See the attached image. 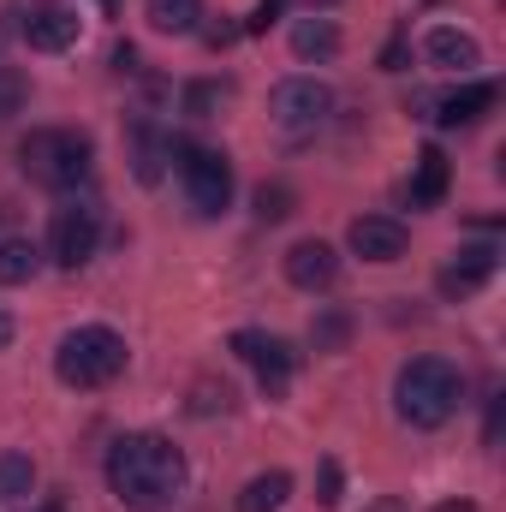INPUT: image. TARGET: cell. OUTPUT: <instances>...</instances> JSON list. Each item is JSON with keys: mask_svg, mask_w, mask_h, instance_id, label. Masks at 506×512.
<instances>
[{"mask_svg": "<svg viewBox=\"0 0 506 512\" xmlns=\"http://www.w3.org/2000/svg\"><path fill=\"white\" fill-rule=\"evenodd\" d=\"M191 465L167 435H120L108 447V489L131 512H167L185 501Z\"/></svg>", "mask_w": 506, "mask_h": 512, "instance_id": "cell-1", "label": "cell"}, {"mask_svg": "<svg viewBox=\"0 0 506 512\" xmlns=\"http://www.w3.org/2000/svg\"><path fill=\"white\" fill-rule=\"evenodd\" d=\"M465 399V376L447 358H411L393 382V405L411 429H441Z\"/></svg>", "mask_w": 506, "mask_h": 512, "instance_id": "cell-2", "label": "cell"}, {"mask_svg": "<svg viewBox=\"0 0 506 512\" xmlns=\"http://www.w3.org/2000/svg\"><path fill=\"white\" fill-rule=\"evenodd\" d=\"M90 161H96V143L72 126H42L18 143V167H24L36 185H48V191L84 185V179H90Z\"/></svg>", "mask_w": 506, "mask_h": 512, "instance_id": "cell-3", "label": "cell"}, {"mask_svg": "<svg viewBox=\"0 0 506 512\" xmlns=\"http://www.w3.org/2000/svg\"><path fill=\"white\" fill-rule=\"evenodd\" d=\"M120 370H126V340H120L108 322H84V328H72V334L54 346V376L66 387H78V393L108 387Z\"/></svg>", "mask_w": 506, "mask_h": 512, "instance_id": "cell-4", "label": "cell"}, {"mask_svg": "<svg viewBox=\"0 0 506 512\" xmlns=\"http://www.w3.org/2000/svg\"><path fill=\"white\" fill-rule=\"evenodd\" d=\"M268 114H274V126L286 131V137H310V131L328 126L334 90L322 78H280L274 96H268Z\"/></svg>", "mask_w": 506, "mask_h": 512, "instance_id": "cell-5", "label": "cell"}, {"mask_svg": "<svg viewBox=\"0 0 506 512\" xmlns=\"http://www.w3.org/2000/svg\"><path fill=\"white\" fill-rule=\"evenodd\" d=\"M102 245V203L96 197H72L54 209V227H48V256L60 268H84Z\"/></svg>", "mask_w": 506, "mask_h": 512, "instance_id": "cell-6", "label": "cell"}, {"mask_svg": "<svg viewBox=\"0 0 506 512\" xmlns=\"http://www.w3.org/2000/svg\"><path fill=\"white\" fill-rule=\"evenodd\" d=\"M179 179H185L191 209L209 215V221L233 203V167H227L221 149H185V143H179Z\"/></svg>", "mask_w": 506, "mask_h": 512, "instance_id": "cell-7", "label": "cell"}, {"mask_svg": "<svg viewBox=\"0 0 506 512\" xmlns=\"http://www.w3.org/2000/svg\"><path fill=\"white\" fill-rule=\"evenodd\" d=\"M233 352L256 370V382L268 387V399H280L286 382H292V370H298V352H292L280 334H262V328H239V334H233Z\"/></svg>", "mask_w": 506, "mask_h": 512, "instance_id": "cell-8", "label": "cell"}, {"mask_svg": "<svg viewBox=\"0 0 506 512\" xmlns=\"http://www.w3.org/2000/svg\"><path fill=\"white\" fill-rule=\"evenodd\" d=\"M78 36H84V18H78V6H66V0H36V6L24 12V42H30L36 54H66Z\"/></svg>", "mask_w": 506, "mask_h": 512, "instance_id": "cell-9", "label": "cell"}, {"mask_svg": "<svg viewBox=\"0 0 506 512\" xmlns=\"http://www.w3.org/2000/svg\"><path fill=\"white\" fill-rule=\"evenodd\" d=\"M346 239H352V251L364 256V262H399L405 245H411V233H405L399 215H358Z\"/></svg>", "mask_w": 506, "mask_h": 512, "instance_id": "cell-10", "label": "cell"}, {"mask_svg": "<svg viewBox=\"0 0 506 512\" xmlns=\"http://www.w3.org/2000/svg\"><path fill=\"white\" fill-rule=\"evenodd\" d=\"M286 280H292L298 292H328V286L340 280V251L322 245V239L292 245V251H286Z\"/></svg>", "mask_w": 506, "mask_h": 512, "instance_id": "cell-11", "label": "cell"}, {"mask_svg": "<svg viewBox=\"0 0 506 512\" xmlns=\"http://www.w3.org/2000/svg\"><path fill=\"white\" fill-rule=\"evenodd\" d=\"M423 54H429V66H441V72H459V78H471V72L483 66V48H477V36H465V30H453V24H435V30L423 36Z\"/></svg>", "mask_w": 506, "mask_h": 512, "instance_id": "cell-12", "label": "cell"}, {"mask_svg": "<svg viewBox=\"0 0 506 512\" xmlns=\"http://www.w3.org/2000/svg\"><path fill=\"white\" fill-rule=\"evenodd\" d=\"M495 262H501V251H495V245H471V251H459V262H447V268H441V292H447V298L477 292V286L495 274Z\"/></svg>", "mask_w": 506, "mask_h": 512, "instance_id": "cell-13", "label": "cell"}, {"mask_svg": "<svg viewBox=\"0 0 506 512\" xmlns=\"http://www.w3.org/2000/svg\"><path fill=\"white\" fill-rule=\"evenodd\" d=\"M495 102H501L495 84H465V90H453V96L435 102V120H441V126H477Z\"/></svg>", "mask_w": 506, "mask_h": 512, "instance_id": "cell-14", "label": "cell"}, {"mask_svg": "<svg viewBox=\"0 0 506 512\" xmlns=\"http://www.w3.org/2000/svg\"><path fill=\"white\" fill-rule=\"evenodd\" d=\"M405 197H411V209H435V203L447 197V155H441V149H423V155H417V173H411Z\"/></svg>", "mask_w": 506, "mask_h": 512, "instance_id": "cell-15", "label": "cell"}, {"mask_svg": "<svg viewBox=\"0 0 506 512\" xmlns=\"http://www.w3.org/2000/svg\"><path fill=\"white\" fill-rule=\"evenodd\" d=\"M292 54L298 60H334L340 54V30H334V18H298L292 24Z\"/></svg>", "mask_w": 506, "mask_h": 512, "instance_id": "cell-16", "label": "cell"}, {"mask_svg": "<svg viewBox=\"0 0 506 512\" xmlns=\"http://www.w3.org/2000/svg\"><path fill=\"white\" fill-rule=\"evenodd\" d=\"M286 495H292V477L286 471H262V477H251L239 489V512H280Z\"/></svg>", "mask_w": 506, "mask_h": 512, "instance_id": "cell-17", "label": "cell"}, {"mask_svg": "<svg viewBox=\"0 0 506 512\" xmlns=\"http://www.w3.org/2000/svg\"><path fill=\"white\" fill-rule=\"evenodd\" d=\"M36 268H42V251L30 239H0V286H24L36 280Z\"/></svg>", "mask_w": 506, "mask_h": 512, "instance_id": "cell-18", "label": "cell"}, {"mask_svg": "<svg viewBox=\"0 0 506 512\" xmlns=\"http://www.w3.org/2000/svg\"><path fill=\"white\" fill-rule=\"evenodd\" d=\"M197 18H203L197 0H149V24H155L161 36H191Z\"/></svg>", "mask_w": 506, "mask_h": 512, "instance_id": "cell-19", "label": "cell"}, {"mask_svg": "<svg viewBox=\"0 0 506 512\" xmlns=\"http://www.w3.org/2000/svg\"><path fill=\"white\" fill-rule=\"evenodd\" d=\"M36 489V465L24 453H0V501H24Z\"/></svg>", "mask_w": 506, "mask_h": 512, "instance_id": "cell-20", "label": "cell"}, {"mask_svg": "<svg viewBox=\"0 0 506 512\" xmlns=\"http://www.w3.org/2000/svg\"><path fill=\"white\" fill-rule=\"evenodd\" d=\"M346 340H352V316H346V310H322V316L310 322V346H316V352H340Z\"/></svg>", "mask_w": 506, "mask_h": 512, "instance_id": "cell-21", "label": "cell"}, {"mask_svg": "<svg viewBox=\"0 0 506 512\" xmlns=\"http://www.w3.org/2000/svg\"><path fill=\"white\" fill-rule=\"evenodd\" d=\"M191 393H197L191 411H203V417H209V411H233V387L227 382H197Z\"/></svg>", "mask_w": 506, "mask_h": 512, "instance_id": "cell-22", "label": "cell"}, {"mask_svg": "<svg viewBox=\"0 0 506 512\" xmlns=\"http://www.w3.org/2000/svg\"><path fill=\"white\" fill-rule=\"evenodd\" d=\"M256 215H262V221H286V215H292V191H286V185H262V191H256Z\"/></svg>", "mask_w": 506, "mask_h": 512, "instance_id": "cell-23", "label": "cell"}, {"mask_svg": "<svg viewBox=\"0 0 506 512\" xmlns=\"http://www.w3.org/2000/svg\"><path fill=\"white\" fill-rule=\"evenodd\" d=\"M24 96H30V90H24V78H18L12 66H0V120H12V114L24 108Z\"/></svg>", "mask_w": 506, "mask_h": 512, "instance_id": "cell-24", "label": "cell"}, {"mask_svg": "<svg viewBox=\"0 0 506 512\" xmlns=\"http://www.w3.org/2000/svg\"><path fill=\"white\" fill-rule=\"evenodd\" d=\"M215 96H221L215 84H191V90H185V114H197V120H203V114L215 108Z\"/></svg>", "mask_w": 506, "mask_h": 512, "instance_id": "cell-25", "label": "cell"}, {"mask_svg": "<svg viewBox=\"0 0 506 512\" xmlns=\"http://www.w3.org/2000/svg\"><path fill=\"white\" fill-rule=\"evenodd\" d=\"M280 6H286V0H262V6H256L251 18H245V30H251V36H256V30H268V24L280 18Z\"/></svg>", "mask_w": 506, "mask_h": 512, "instance_id": "cell-26", "label": "cell"}, {"mask_svg": "<svg viewBox=\"0 0 506 512\" xmlns=\"http://www.w3.org/2000/svg\"><path fill=\"white\" fill-rule=\"evenodd\" d=\"M334 501H340V465L322 459V507H334Z\"/></svg>", "mask_w": 506, "mask_h": 512, "instance_id": "cell-27", "label": "cell"}, {"mask_svg": "<svg viewBox=\"0 0 506 512\" xmlns=\"http://www.w3.org/2000/svg\"><path fill=\"white\" fill-rule=\"evenodd\" d=\"M6 346H12V316L0 310V352H6Z\"/></svg>", "mask_w": 506, "mask_h": 512, "instance_id": "cell-28", "label": "cell"}, {"mask_svg": "<svg viewBox=\"0 0 506 512\" xmlns=\"http://www.w3.org/2000/svg\"><path fill=\"white\" fill-rule=\"evenodd\" d=\"M304 6H310V12H328V6H334V0H304Z\"/></svg>", "mask_w": 506, "mask_h": 512, "instance_id": "cell-29", "label": "cell"}, {"mask_svg": "<svg viewBox=\"0 0 506 512\" xmlns=\"http://www.w3.org/2000/svg\"><path fill=\"white\" fill-rule=\"evenodd\" d=\"M42 512H60V507H42Z\"/></svg>", "mask_w": 506, "mask_h": 512, "instance_id": "cell-30", "label": "cell"}, {"mask_svg": "<svg viewBox=\"0 0 506 512\" xmlns=\"http://www.w3.org/2000/svg\"><path fill=\"white\" fill-rule=\"evenodd\" d=\"M108 6H114V0H108Z\"/></svg>", "mask_w": 506, "mask_h": 512, "instance_id": "cell-31", "label": "cell"}]
</instances>
